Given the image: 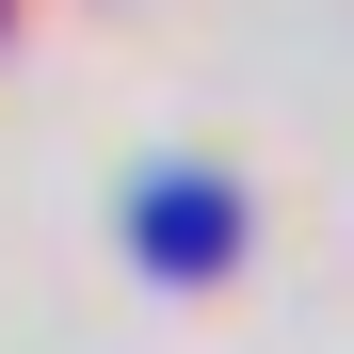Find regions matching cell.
<instances>
[{
    "label": "cell",
    "mask_w": 354,
    "mask_h": 354,
    "mask_svg": "<svg viewBox=\"0 0 354 354\" xmlns=\"http://www.w3.org/2000/svg\"><path fill=\"white\" fill-rule=\"evenodd\" d=\"M129 242H145V274H225L242 194H225V177H145V194H129Z\"/></svg>",
    "instance_id": "cell-1"
}]
</instances>
